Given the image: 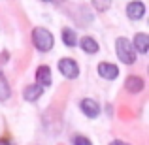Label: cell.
Listing matches in <instances>:
<instances>
[{"label": "cell", "mask_w": 149, "mask_h": 145, "mask_svg": "<svg viewBox=\"0 0 149 145\" xmlns=\"http://www.w3.org/2000/svg\"><path fill=\"white\" fill-rule=\"evenodd\" d=\"M58 72L66 77V79H76L79 76V66L74 58H61L58 60Z\"/></svg>", "instance_id": "obj_3"}, {"label": "cell", "mask_w": 149, "mask_h": 145, "mask_svg": "<svg viewBox=\"0 0 149 145\" xmlns=\"http://www.w3.org/2000/svg\"><path fill=\"white\" fill-rule=\"evenodd\" d=\"M62 42H64V45H68V47H76L77 45L76 32H74L72 28H62Z\"/></svg>", "instance_id": "obj_12"}, {"label": "cell", "mask_w": 149, "mask_h": 145, "mask_svg": "<svg viewBox=\"0 0 149 145\" xmlns=\"http://www.w3.org/2000/svg\"><path fill=\"white\" fill-rule=\"evenodd\" d=\"M42 92H44V87H40V85H29V87L23 91V96H25V100L29 102H36L38 98L42 96Z\"/></svg>", "instance_id": "obj_9"}, {"label": "cell", "mask_w": 149, "mask_h": 145, "mask_svg": "<svg viewBox=\"0 0 149 145\" xmlns=\"http://www.w3.org/2000/svg\"><path fill=\"white\" fill-rule=\"evenodd\" d=\"M115 51H117V57H119L121 62L125 64H132L136 60V55H134V49H132V44L127 40V38H119L115 42Z\"/></svg>", "instance_id": "obj_2"}, {"label": "cell", "mask_w": 149, "mask_h": 145, "mask_svg": "<svg viewBox=\"0 0 149 145\" xmlns=\"http://www.w3.org/2000/svg\"><path fill=\"white\" fill-rule=\"evenodd\" d=\"M98 76L111 81L119 76V68H117L115 64H111V62H100L98 64Z\"/></svg>", "instance_id": "obj_5"}, {"label": "cell", "mask_w": 149, "mask_h": 145, "mask_svg": "<svg viewBox=\"0 0 149 145\" xmlns=\"http://www.w3.org/2000/svg\"><path fill=\"white\" fill-rule=\"evenodd\" d=\"M127 15L132 21H138V19H142L146 15V6L142 2H130L127 6Z\"/></svg>", "instance_id": "obj_6"}, {"label": "cell", "mask_w": 149, "mask_h": 145, "mask_svg": "<svg viewBox=\"0 0 149 145\" xmlns=\"http://www.w3.org/2000/svg\"><path fill=\"white\" fill-rule=\"evenodd\" d=\"M95 6L96 8H104V10H106V8H109V2H104V4H102V2H95ZM104 10H102V11H104Z\"/></svg>", "instance_id": "obj_15"}, {"label": "cell", "mask_w": 149, "mask_h": 145, "mask_svg": "<svg viewBox=\"0 0 149 145\" xmlns=\"http://www.w3.org/2000/svg\"><path fill=\"white\" fill-rule=\"evenodd\" d=\"M79 45H81V49H83L85 53H89V55H95V53H98V44H96V40H95V38H91V36H85V38H81Z\"/></svg>", "instance_id": "obj_11"}, {"label": "cell", "mask_w": 149, "mask_h": 145, "mask_svg": "<svg viewBox=\"0 0 149 145\" xmlns=\"http://www.w3.org/2000/svg\"><path fill=\"white\" fill-rule=\"evenodd\" d=\"M125 89H127L128 92H140L143 91V79L140 76H128L127 81H125Z\"/></svg>", "instance_id": "obj_7"}, {"label": "cell", "mask_w": 149, "mask_h": 145, "mask_svg": "<svg viewBox=\"0 0 149 145\" xmlns=\"http://www.w3.org/2000/svg\"><path fill=\"white\" fill-rule=\"evenodd\" d=\"M32 44L38 51L47 53V51L53 49V44H55L53 34H51L47 28H44V26H36V28L32 30Z\"/></svg>", "instance_id": "obj_1"}, {"label": "cell", "mask_w": 149, "mask_h": 145, "mask_svg": "<svg viewBox=\"0 0 149 145\" xmlns=\"http://www.w3.org/2000/svg\"><path fill=\"white\" fill-rule=\"evenodd\" d=\"M0 145H11V143H8V142H0Z\"/></svg>", "instance_id": "obj_17"}, {"label": "cell", "mask_w": 149, "mask_h": 145, "mask_svg": "<svg viewBox=\"0 0 149 145\" xmlns=\"http://www.w3.org/2000/svg\"><path fill=\"white\" fill-rule=\"evenodd\" d=\"M36 85H40L44 89L51 85V72H49L47 66H40L36 70Z\"/></svg>", "instance_id": "obj_8"}, {"label": "cell", "mask_w": 149, "mask_h": 145, "mask_svg": "<svg viewBox=\"0 0 149 145\" xmlns=\"http://www.w3.org/2000/svg\"><path fill=\"white\" fill-rule=\"evenodd\" d=\"M109 145H130V143H127V142H121V139H113Z\"/></svg>", "instance_id": "obj_16"}, {"label": "cell", "mask_w": 149, "mask_h": 145, "mask_svg": "<svg viewBox=\"0 0 149 145\" xmlns=\"http://www.w3.org/2000/svg\"><path fill=\"white\" fill-rule=\"evenodd\" d=\"M79 108H81V111H83L87 117H91V119H95V117L100 115V105L96 104L93 98H83L81 104H79Z\"/></svg>", "instance_id": "obj_4"}, {"label": "cell", "mask_w": 149, "mask_h": 145, "mask_svg": "<svg viewBox=\"0 0 149 145\" xmlns=\"http://www.w3.org/2000/svg\"><path fill=\"white\" fill-rule=\"evenodd\" d=\"M74 145H93V143H91V139L85 138V136H76V138H74Z\"/></svg>", "instance_id": "obj_14"}, {"label": "cell", "mask_w": 149, "mask_h": 145, "mask_svg": "<svg viewBox=\"0 0 149 145\" xmlns=\"http://www.w3.org/2000/svg\"><path fill=\"white\" fill-rule=\"evenodd\" d=\"M11 94V91H10V85H8V81H6V77H4V74L0 72V102H4V100H8Z\"/></svg>", "instance_id": "obj_13"}, {"label": "cell", "mask_w": 149, "mask_h": 145, "mask_svg": "<svg viewBox=\"0 0 149 145\" xmlns=\"http://www.w3.org/2000/svg\"><path fill=\"white\" fill-rule=\"evenodd\" d=\"M147 45H149V36H147V34L140 32V34H136V36H134V47H132L134 51L146 55L147 53Z\"/></svg>", "instance_id": "obj_10"}]
</instances>
